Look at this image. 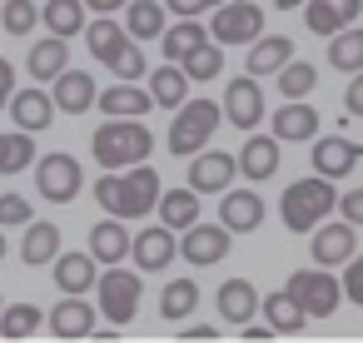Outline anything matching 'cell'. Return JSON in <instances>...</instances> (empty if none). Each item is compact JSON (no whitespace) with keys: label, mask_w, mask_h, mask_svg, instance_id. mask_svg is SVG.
<instances>
[{"label":"cell","mask_w":363,"mask_h":343,"mask_svg":"<svg viewBox=\"0 0 363 343\" xmlns=\"http://www.w3.org/2000/svg\"><path fill=\"white\" fill-rule=\"evenodd\" d=\"M160 194H164L160 169H150L145 159L130 164V169H120V174L110 169L105 179H95V204L105 214H115V219H145V214H155Z\"/></svg>","instance_id":"1"},{"label":"cell","mask_w":363,"mask_h":343,"mask_svg":"<svg viewBox=\"0 0 363 343\" xmlns=\"http://www.w3.org/2000/svg\"><path fill=\"white\" fill-rule=\"evenodd\" d=\"M90 154L100 169H130L155 154V135L140 125V115H105V125L90 135Z\"/></svg>","instance_id":"2"},{"label":"cell","mask_w":363,"mask_h":343,"mask_svg":"<svg viewBox=\"0 0 363 343\" xmlns=\"http://www.w3.org/2000/svg\"><path fill=\"white\" fill-rule=\"evenodd\" d=\"M85 45H90V55H95L115 80H145V75H150V60H145L140 40H135L125 26H115V16L90 21V26H85Z\"/></svg>","instance_id":"3"},{"label":"cell","mask_w":363,"mask_h":343,"mask_svg":"<svg viewBox=\"0 0 363 343\" xmlns=\"http://www.w3.org/2000/svg\"><path fill=\"white\" fill-rule=\"evenodd\" d=\"M333 184H338V179H328V174L294 179V184L284 189V199H279L284 229H289V234H313V229L338 209V189H333Z\"/></svg>","instance_id":"4"},{"label":"cell","mask_w":363,"mask_h":343,"mask_svg":"<svg viewBox=\"0 0 363 343\" xmlns=\"http://www.w3.org/2000/svg\"><path fill=\"white\" fill-rule=\"evenodd\" d=\"M219 125H224V105L194 95V100H184V105L174 110V125H169V140H164V145H169V154L189 159V154L209 150V140L219 135Z\"/></svg>","instance_id":"5"},{"label":"cell","mask_w":363,"mask_h":343,"mask_svg":"<svg viewBox=\"0 0 363 343\" xmlns=\"http://www.w3.org/2000/svg\"><path fill=\"white\" fill-rule=\"evenodd\" d=\"M140 298H145V283H140V274L135 269H120V264H110L105 274H100V283H95V303H100V318H110V323H135V313H140Z\"/></svg>","instance_id":"6"},{"label":"cell","mask_w":363,"mask_h":343,"mask_svg":"<svg viewBox=\"0 0 363 343\" xmlns=\"http://www.w3.org/2000/svg\"><path fill=\"white\" fill-rule=\"evenodd\" d=\"M284 288L298 298V308H303L308 318H333L338 303H343V279H333L323 264H313V269H294Z\"/></svg>","instance_id":"7"},{"label":"cell","mask_w":363,"mask_h":343,"mask_svg":"<svg viewBox=\"0 0 363 343\" xmlns=\"http://www.w3.org/2000/svg\"><path fill=\"white\" fill-rule=\"evenodd\" d=\"M85 189V169H80V159L75 154H40L35 159V194L45 199V204H70L75 194Z\"/></svg>","instance_id":"8"},{"label":"cell","mask_w":363,"mask_h":343,"mask_svg":"<svg viewBox=\"0 0 363 343\" xmlns=\"http://www.w3.org/2000/svg\"><path fill=\"white\" fill-rule=\"evenodd\" d=\"M209 35L219 45H254L264 35V11L254 0H224L219 11H209Z\"/></svg>","instance_id":"9"},{"label":"cell","mask_w":363,"mask_h":343,"mask_svg":"<svg viewBox=\"0 0 363 343\" xmlns=\"http://www.w3.org/2000/svg\"><path fill=\"white\" fill-rule=\"evenodd\" d=\"M224 120L234 130H259L264 125V90H259V75H239L224 85Z\"/></svg>","instance_id":"10"},{"label":"cell","mask_w":363,"mask_h":343,"mask_svg":"<svg viewBox=\"0 0 363 343\" xmlns=\"http://www.w3.org/2000/svg\"><path fill=\"white\" fill-rule=\"evenodd\" d=\"M229 249H234V234H229L224 224H189V229L179 234V259H189L194 269L219 264Z\"/></svg>","instance_id":"11"},{"label":"cell","mask_w":363,"mask_h":343,"mask_svg":"<svg viewBox=\"0 0 363 343\" xmlns=\"http://www.w3.org/2000/svg\"><path fill=\"white\" fill-rule=\"evenodd\" d=\"M174 254H179V234H174L169 224L140 229V234H135V249H130V259H135L140 274H164V269L174 264Z\"/></svg>","instance_id":"12"},{"label":"cell","mask_w":363,"mask_h":343,"mask_svg":"<svg viewBox=\"0 0 363 343\" xmlns=\"http://www.w3.org/2000/svg\"><path fill=\"white\" fill-rule=\"evenodd\" d=\"M50 333L55 338H65V343H80V338H90L95 333V318H100V303H90L85 293H65L50 313Z\"/></svg>","instance_id":"13"},{"label":"cell","mask_w":363,"mask_h":343,"mask_svg":"<svg viewBox=\"0 0 363 343\" xmlns=\"http://www.w3.org/2000/svg\"><path fill=\"white\" fill-rule=\"evenodd\" d=\"M239 174V159L234 154H219V150H199L189 154V189L199 194H224Z\"/></svg>","instance_id":"14"},{"label":"cell","mask_w":363,"mask_h":343,"mask_svg":"<svg viewBox=\"0 0 363 343\" xmlns=\"http://www.w3.org/2000/svg\"><path fill=\"white\" fill-rule=\"evenodd\" d=\"M50 274H55V288H65V293H90V288L100 283V259H95L90 249H60V259L50 264Z\"/></svg>","instance_id":"15"},{"label":"cell","mask_w":363,"mask_h":343,"mask_svg":"<svg viewBox=\"0 0 363 343\" xmlns=\"http://www.w3.org/2000/svg\"><path fill=\"white\" fill-rule=\"evenodd\" d=\"M353 249H358V224L338 219V224H318V229H313V264L338 269V264L353 259Z\"/></svg>","instance_id":"16"},{"label":"cell","mask_w":363,"mask_h":343,"mask_svg":"<svg viewBox=\"0 0 363 343\" xmlns=\"http://www.w3.org/2000/svg\"><path fill=\"white\" fill-rule=\"evenodd\" d=\"M219 224L229 234H254L264 224V199L254 189H224L219 194Z\"/></svg>","instance_id":"17"},{"label":"cell","mask_w":363,"mask_h":343,"mask_svg":"<svg viewBox=\"0 0 363 343\" xmlns=\"http://www.w3.org/2000/svg\"><path fill=\"white\" fill-rule=\"evenodd\" d=\"M60 115V105H55V95L50 90H16L11 95V120L21 125V130H30V135H40V130H50V120Z\"/></svg>","instance_id":"18"},{"label":"cell","mask_w":363,"mask_h":343,"mask_svg":"<svg viewBox=\"0 0 363 343\" xmlns=\"http://www.w3.org/2000/svg\"><path fill=\"white\" fill-rule=\"evenodd\" d=\"M279 135H249L244 140V150H239V174L249 179V184H264V179H274L279 174Z\"/></svg>","instance_id":"19"},{"label":"cell","mask_w":363,"mask_h":343,"mask_svg":"<svg viewBox=\"0 0 363 343\" xmlns=\"http://www.w3.org/2000/svg\"><path fill=\"white\" fill-rule=\"evenodd\" d=\"M363 11V0H303V26L313 35H338L343 26H353V16Z\"/></svg>","instance_id":"20"},{"label":"cell","mask_w":363,"mask_h":343,"mask_svg":"<svg viewBox=\"0 0 363 343\" xmlns=\"http://www.w3.org/2000/svg\"><path fill=\"white\" fill-rule=\"evenodd\" d=\"M50 85H55L50 95H55L60 115H85V110H95V105H100V90H95V80H90L85 70H60Z\"/></svg>","instance_id":"21"},{"label":"cell","mask_w":363,"mask_h":343,"mask_svg":"<svg viewBox=\"0 0 363 343\" xmlns=\"http://www.w3.org/2000/svg\"><path fill=\"white\" fill-rule=\"evenodd\" d=\"M358 159H363L358 140H343V135H323V140L313 145V174L343 179V174H353V164H358Z\"/></svg>","instance_id":"22"},{"label":"cell","mask_w":363,"mask_h":343,"mask_svg":"<svg viewBox=\"0 0 363 343\" xmlns=\"http://www.w3.org/2000/svg\"><path fill=\"white\" fill-rule=\"evenodd\" d=\"M21 259H26V269L55 264V259H60V224L30 219V224H26V239H21Z\"/></svg>","instance_id":"23"},{"label":"cell","mask_w":363,"mask_h":343,"mask_svg":"<svg viewBox=\"0 0 363 343\" xmlns=\"http://www.w3.org/2000/svg\"><path fill=\"white\" fill-rule=\"evenodd\" d=\"M130 249H135V234L125 229V219H100L95 229H90V254L100 259V264H120V259H130Z\"/></svg>","instance_id":"24"},{"label":"cell","mask_w":363,"mask_h":343,"mask_svg":"<svg viewBox=\"0 0 363 343\" xmlns=\"http://www.w3.org/2000/svg\"><path fill=\"white\" fill-rule=\"evenodd\" d=\"M254 313H259L254 283H249V279H224V283H219V318L234 323V328H244V323H254Z\"/></svg>","instance_id":"25"},{"label":"cell","mask_w":363,"mask_h":343,"mask_svg":"<svg viewBox=\"0 0 363 343\" xmlns=\"http://www.w3.org/2000/svg\"><path fill=\"white\" fill-rule=\"evenodd\" d=\"M259 313H264V323H269L279 338H289V333H303V323H308V313L298 308V298H294L289 288H274L269 298H259Z\"/></svg>","instance_id":"26"},{"label":"cell","mask_w":363,"mask_h":343,"mask_svg":"<svg viewBox=\"0 0 363 343\" xmlns=\"http://www.w3.org/2000/svg\"><path fill=\"white\" fill-rule=\"evenodd\" d=\"M26 70H30V80H35V85H45V80H55L60 70H70V50H65V40H60V35L35 40V45H30V55H26Z\"/></svg>","instance_id":"27"},{"label":"cell","mask_w":363,"mask_h":343,"mask_svg":"<svg viewBox=\"0 0 363 343\" xmlns=\"http://www.w3.org/2000/svg\"><path fill=\"white\" fill-rule=\"evenodd\" d=\"M313 130H318V110H313V105L289 100L284 110H274V135H279L284 145H303V140H313Z\"/></svg>","instance_id":"28"},{"label":"cell","mask_w":363,"mask_h":343,"mask_svg":"<svg viewBox=\"0 0 363 343\" xmlns=\"http://www.w3.org/2000/svg\"><path fill=\"white\" fill-rule=\"evenodd\" d=\"M125 30L135 40H160L169 30V6H160V0H130L125 6Z\"/></svg>","instance_id":"29"},{"label":"cell","mask_w":363,"mask_h":343,"mask_svg":"<svg viewBox=\"0 0 363 343\" xmlns=\"http://www.w3.org/2000/svg\"><path fill=\"white\" fill-rule=\"evenodd\" d=\"M85 0H45V11H40V21H45V30L50 35H60V40H75V35H85Z\"/></svg>","instance_id":"30"},{"label":"cell","mask_w":363,"mask_h":343,"mask_svg":"<svg viewBox=\"0 0 363 343\" xmlns=\"http://www.w3.org/2000/svg\"><path fill=\"white\" fill-rule=\"evenodd\" d=\"M189 75H184V65L179 60H169V65H160L155 75H150V95H155V105L160 110H179L184 100H189Z\"/></svg>","instance_id":"31"},{"label":"cell","mask_w":363,"mask_h":343,"mask_svg":"<svg viewBox=\"0 0 363 343\" xmlns=\"http://www.w3.org/2000/svg\"><path fill=\"white\" fill-rule=\"evenodd\" d=\"M100 110L105 115H150L155 110V95L150 90H140V80H120V85H110V90H100Z\"/></svg>","instance_id":"32"},{"label":"cell","mask_w":363,"mask_h":343,"mask_svg":"<svg viewBox=\"0 0 363 343\" xmlns=\"http://www.w3.org/2000/svg\"><path fill=\"white\" fill-rule=\"evenodd\" d=\"M155 214H160V224H169L174 234H184L189 224H199V189H189V184L184 189H164Z\"/></svg>","instance_id":"33"},{"label":"cell","mask_w":363,"mask_h":343,"mask_svg":"<svg viewBox=\"0 0 363 343\" xmlns=\"http://www.w3.org/2000/svg\"><path fill=\"white\" fill-rule=\"evenodd\" d=\"M294 60V40L289 35H259L249 50V75H279Z\"/></svg>","instance_id":"34"},{"label":"cell","mask_w":363,"mask_h":343,"mask_svg":"<svg viewBox=\"0 0 363 343\" xmlns=\"http://www.w3.org/2000/svg\"><path fill=\"white\" fill-rule=\"evenodd\" d=\"M50 318H45V308H35V303H6L0 308V338H11V343H26V338H35V328H45Z\"/></svg>","instance_id":"35"},{"label":"cell","mask_w":363,"mask_h":343,"mask_svg":"<svg viewBox=\"0 0 363 343\" xmlns=\"http://www.w3.org/2000/svg\"><path fill=\"white\" fill-rule=\"evenodd\" d=\"M204 40H214V35H209L199 21H184V16H179V21L160 35V55H164V60H184V55H189L194 45H204Z\"/></svg>","instance_id":"36"},{"label":"cell","mask_w":363,"mask_h":343,"mask_svg":"<svg viewBox=\"0 0 363 343\" xmlns=\"http://www.w3.org/2000/svg\"><path fill=\"white\" fill-rule=\"evenodd\" d=\"M194 308H199V283H194V279H169L164 293H160V318L179 323V318H189Z\"/></svg>","instance_id":"37"},{"label":"cell","mask_w":363,"mask_h":343,"mask_svg":"<svg viewBox=\"0 0 363 343\" xmlns=\"http://www.w3.org/2000/svg\"><path fill=\"white\" fill-rule=\"evenodd\" d=\"M35 164V140H30V130H11V135H0V174H21V169H30Z\"/></svg>","instance_id":"38"},{"label":"cell","mask_w":363,"mask_h":343,"mask_svg":"<svg viewBox=\"0 0 363 343\" xmlns=\"http://www.w3.org/2000/svg\"><path fill=\"white\" fill-rule=\"evenodd\" d=\"M328 65L343 70V75H358V70H363V30H358V26H343V30L333 35V45H328Z\"/></svg>","instance_id":"39"},{"label":"cell","mask_w":363,"mask_h":343,"mask_svg":"<svg viewBox=\"0 0 363 343\" xmlns=\"http://www.w3.org/2000/svg\"><path fill=\"white\" fill-rule=\"evenodd\" d=\"M179 65H184V75H189L194 85H199V80H219V75H224V50H219V40H204V45H194Z\"/></svg>","instance_id":"40"},{"label":"cell","mask_w":363,"mask_h":343,"mask_svg":"<svg viewBox=\"0 0 363 343\" xmlns=\"http://www.w3.org/2000/svg\"><path fill=\"white\" fill-rule=\"evenodd\" d=\"M308 90H318V70H313L308 60H289V65L279 70V95H284V100H303Z\"/></svg>","instance_id":"41"},{"label":"cell","mask_w":363,"mask_h":343,"mask_svg":"<svg viewBox=\"0 0 363 343\" xmlns=\"http://www.w3.org/2000/svg\"><path fill=\"white\" fill-rule=\"evenodd\" d=\"M35 21H40L35 0H6V6H0V26H6V35H30Z\"/></svg>","instance_id":"42"},{"label":"cell","mask_w":363,"mask_h":343,"mask_svg":"<svg viewBox=\"0 0 363 343\" xmlns=\"http://www.w3.org/2000/svg\"><path fill=\"white\" fill-rule=\"evenodd\" d=\"M30 219H35V209L26 194H0V229H16V224L26 229Z\"/></svg>","instance_id":"43"},{"label":"cell","mask_w":363,"mask_h":343,"mask_svg":"<svg viewBox=\"0 0 363 343\" xmlns=\"http://www.w3.org/2000/svg\"><path fill=\"white\" fill-rule=\"evenodd\" d=\"M343 298H353V308H363V254H353L343 264Z\"/></svg>","instance_id":"44"},{"label":"cell","mask_w":363,"mask_h":343,"mask_svg":"<svg viewBox=\"0 0 363 343\" xmlns=\"http://www.w3.org/2000/svg\"><path fill=\"white\" fill-rule=\"evenodd\" d=\"M169 6V16H184V21H199V16H209V11H219L224 0H164Z\"/></svg>","instance_id":"45"},{"label":"cell","mask_w":363,"mask_h":343,"mask_svg":"<svg viewBox=\"0 0 363 343\" xmlns=\"http://www.w3.org/2000/svg\"><path fill=\"white\" fill-rule=\"evenodd\" d=\"M338 214H343L348 224H358V229H363V189H348V194H338Z\"/></svg>","instance_id":"46"},{"label":"cell","mask_w":363,"mask_h":343,"mask_svg":"<svg viewBox=\"0 0 363 343\" xmlns=\"http://www.w3.org/2000/svg\"><path fill=\"white\" fill-rule=\"evenodd\" d=\"M343 110H348V120H353V115L363 120V70L348 80V90H343Z\"/></svg>","instance_id":"47"},{"label":"cell","mask_w":363,"mask_h":343,"mask_svg":"<svg viewBox=\"0 0 363 343\" xmlns=\"http://www.w3.org/2000/svg\"><path fill=\"white\" fill-rule=\"evenodd\" d=\"M11 95H16V65L0 55V110H11Z\"/></svg>","instance_id":"48"},{"label":"cell","mask_w":363,"mask_h":343,"mask_svg":"<svg viewBox=\"0 0 363 343\" xmlns=\"http://www.w3.org/2000/svg\"><path fill=\"white\" fill-rule=\"evenodd\" d=\"M219 338V328H204V323H194V328H179V343H214Z\"/></svg>","instance_id":"49"},{"label":"cell","mask_w":363,"mask_h":343,"mask_svg":"<svg viewBox=\"0 0 363 343\" xmlns=\"http://www.w3.org/2000/svg\"><path fill=\"white\" fill-rule=\"evenodd\" d=\"M85 6H90V11H100V16H115V11H125V6H130V0H85Z\"/></svg>","instance_id":"50"},{"label":"cell","mask_w":363,"mask_h":343,"mask_svg":"<svg viewBox=\"0 0 363 343\" xmlns=\"http://www.w3.org/2000/svg\"><path fill=\"white\" fill-rule=\"evenodd\" d=\"M244 338H249V343H269V338H279V333H274L269 323H264V328H249V323H244Z\"/></svg>","instance_id":"51"},{"label":"cell","mask_w":363,"mask_h":343,"mask_svg":"<svg viewBox=\"0 0 363 343\" xmlns=\"http://www.w3.org/2000/svg\"><path fill=\"white\" fill-rule=\"evenodd\" d=\"M274 6H279V11H298V6H303V0H274Z\"/></svg>","instance_id":"52"},{"label":"cell","mask_w":363,"mask_h":343,"mask_svg":"<svg viewBox=\"0 0 363 343\" xmlns=\"http://www.w3.org/2000/svg\"><path fill=\"white\" fill-rule=\"evenodd\" d=\"M6 249H11V244H6V234H0V259H6Z\"/></svg>","instance_id":"53"},{"label":"cell","mask_w":363,"mask_h":343,"mask_svg":"<svg viewBox=\"0 0 363 343\" xmlns=\"http://www.w3.org/2000/svg\"><path fill=\"white\" fill-rule=\"evenodd\" d=\"M0 308H6V303H0Z\"/></svg>","instance_id":"54"}]
</instances>
